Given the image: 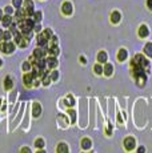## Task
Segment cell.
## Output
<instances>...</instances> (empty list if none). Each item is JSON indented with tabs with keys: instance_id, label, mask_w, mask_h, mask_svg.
<instances>
[{
	"instance_id": "6da1fadb",
	"label": "cell",
	"mask_w": 152,
	"mask_h": 153,
	"mask_svg": "<svg viewBox=\"0 0 152 153\" xmlns=\"http://www.w3.org/2000/svg\"><path fill=\"white\" fill-rule=\"evenodd\" d=\"M18 27H19V31H20V32H22L23 35H24L25 38L30 40L31 33H32L33 27H35V21H33V19H31V18H25L24 20L19 21Z\"/></svg>"
},
{
	"instance_id": "7a4b0ae2",
	"label": "cell",
	"mask_w": 152,
	"mask_h": 153,
	"mask_svg": "<svg viewBox=\"0 0 152 153\" xmlns=\"http://www.w3.org/2000/svg\"><path fill=\"white\" fill-rule=\"evenodd\" d=\"M150 65V63H148V60L144 57L143 55H135L132 61H131V67H136V68H147Z\"/></svg>"
},
{
	"instance_id": "3957f363",
	"label": "cell",
	"mask_w": 152,
	"mask_h": 153,
	"mask_svg": "<svg viewBox=\"0 0 152 153\" xmlns=\"http://www.w3.org/2000/svg\"><path fill=\"white\" fill-rule=\"evenodd\" d=\"M15 48L16 45L15 43H12V41H0V51H1L3 53H5V55H11V53L15 52Z\"/></svg>"
},
{
	"instance_id": "277c9868",
	"label": "cell",
	"mask_w": 152,
	"mask_h": 153,
	"mask_svg": "<svg viewBox=\"0 0 152 153\" xmlns=\"http://www.w3.org/2000/svg\"><path fill=\"white\" fill-rule=\"evenodd\" d=\"M123 145H124L125 151H133L135 148H136V140H135L133 137H125L124 141H123Z\"/></svg>"
},
{
	"instance_id": "5b68a950",
	"label": "cell",
	"mask_w": 152,
	"mask_h": 153,
	"mask_svg": "<svg viewBox=\"0 0 152 153\" xmlns=\"http://www.w3.org/2000/svg\"><path fill=\"white\" fill-rule=\"evenodd\" d=\"M33 80H35V77L32 76V73L31 72H24V75H23V84H24L27 88H31L33 87Z\"/></svg>"
},
{
	"instance_id": "8992f818",
	"label": "cell",
	"mask_w": 152,
	"mask_h": 153,
	"mask_svg": "<svg viewBox=\"0 0 152 153\" xmlns=\"http://www.w3.org/2000/svg\"><path fill=\"white\" fill-rule=\"evenodd\" d=\"M23 4H24V11L27 13V18H31L35 12L33 11V1L32 0H25V1H23Z\"/></svg>"
},
{
	"instance_id": "52a82bcc",
	"label": "cell",
	"mask_w": 152,
	"mask_h": 153,
	"mask_svg": "<svg viewBox=\"0 0 152 153\" xmlns=\"http://www.w3.org/2000/svg\"><path fill=\"white\" fill-rule=\"evenodd\" d=\"M48 52V48L45 47V48H42V47H39V48H36L35 51H33V53H32V56L35 59H43L45 56V53Z\"/></svg>"
},
{
	"instance_id": "ba28073f",
	"label": "cell",
	"mask_w": 152,
	"mask_h": 153,
	"mask_svg": "<svg viewBox=\"0 0 152 153\" xmlns=\"http://www.w3.org/2000/svg\"><path fill=\"white\" fill-rule=\"evenodd\" d=\"M62 12L64 13V15L70 16L71 13L73 12V7H72V4H71L70 1H64V3H63V5H62Z\"/></svg>"
},
{
	"instance_id": "9c48e42d",
	"label": "cell",
	"mask_w": 152,
	"mask_h": 153,
	"mask_svg": "<svg viewBox=\"0 0 152 153\" xmlns=\"http://www.w3.org/2000/svg\"><path fill=\"white\" fill-rule=\"evenodd\" d=\"M13 79H12V76H5L4 77V83H3V87H4V89L5 90H11L13 88Z\"/></svg>"
},
{
	"instance_id": "30bf717a",
	"label": "cell",
	"mask_w": 152,
	"mask_h": 153,
	"mask_svg": "<svg viewBox=\"0 0 152 153\" xmlns=\"http://www.w3.org/2000/svg\"><path fill=\"white\" fill-rule=\"evenodd\" d=\"M40 115H42V105H40V103L38 101H33L32 104V116L33 117H40Z\"/></svg>"
},
{
	"instance_id": "8fae6325",
	"label": "cell",
	"mask_w": 152,
	"mask_h": 153,
	"mask_svg": "<svg viewBox=\"0 0 152 153\" xmlns=\"http://www.w3.org/2000/svg\"><path fill=\"white\" fill-rule=\"evenodd\" d=\"M36 41H38V45H39V47H42V48H45V47L48 45V40L45 39V36L43 35L42 32L38 33V36H36Z\"/></svg>"
},
{
	"instance_id": "7c38bea8",
	"label": "cell",
	"mask_w": 152,
	"mask_h": 153,
	"mask_svg": "<svg viewBox=\"0 0 152 153\" xmlns=\"http://www.w3.org/2000/svg\"><path fill=\"white\" fill-rule=\"evenodd\" d=\"M45 61H47V67L50 68V69H55V68L57 67V64H59L56 56H50V57L45 59Z\"/></svg>"
},
{
	"instance_id": "4fadbf2b",
	"label": "cell",
	"mask_w": 152,
	"mask_h": 153,
	"mask_svg": "<svg viewBox=\"0 0 152 153\" xmlns=\"http://www.w3.org/2000/svg\"><path fill=\"white\" fill-rule=\"evenodd\" d=\"M56 153H70V148H68V144L65 143H59L56 146Z\"/></svg>"
},
{
	"instance_id": "5bb4252c",
	"label": "cell",
	"mask_w": 152,
	"mask_h": 153,
	"mask_svg": "<svg viewBox=\"0 0 152 153\" xmlns=\"http://www.w3.org/2000/svg\"><path fill=\"white\" fill-rule=\"evenodd\" d=\"M15 18L18 21H22L27 18V13H25L24 8H18V11H16V13H15Z\"/></svg>"
},
{
	"instance_id": "9a60e30c",
	"label": "cell",
	"mask_w": 152,
	"mask_h": 153,
	"mask_svg": "<svg viewBox=\"0 0 152 153\" xmlns=\"http://www.w3.org/2000/svg\"><path fill=\"white\" fill-rule=\"evenodd\" d=\"M128 57V52L127 49H124V48H120L119 52H117V60L119 61H125Z\"/></svg>"
},
{
	"instance_id": "2e32d148",
	"label": "cell",
	"mask_w": 152,
	"mask_h": 153,
	"mask_svg": "<svg viewBox=\"0 0 152 153\" xmlns=\"http://www.w3.org/2000/svg\"><path fill=\"white\" fill-rule=\"evenodd\" d=\"M103 73H104L105 76H111L113 73V65L110 63H105L104 67H103Z\"/></svg>"
},
{
	"instance_id": "e0dca14e",
	"label": "cell",
	"mask_w": 152,
	"mask_h": 153,
	"mask_svg": "<svg viewBox=\"0 0 152 153\" xmlns=\"http://www.w3.org/2000/svg\"><path fill=\"white\" fill-rule=\"evenodd\" d=\"M80 145H82V148L84 149V151H88V149H91V146H92V141L88 137H84L82 140V143H80Z\"/></svg>"
},
{
	"instance_id": "ac0fdd59",
	"label": "cell",
	"mask_w": 152,
	"mask_h": 153,
	"mask_svg": "<svg viewBox=\"0 0 152 153\" xmlns=\"http://www.w3.org/2000/svg\"><path fill=\"white\" fill-rule=\"evenodd\" d=\"M107 60H108L107 53H105L104 51H100V52L97 53V63H100V64H105V63H107Z\"/></svg>"
},
{
	"instance_id": "d6986e66",
	"label": "cell",
	"mask_w": 152,
	"mask_h": 153,
	"mask_svg": "<svg viewBox=\"0 0 152 153\" xmlns=\"http://www.w3.org/2000/svg\"><path fill=\"white\" fill-rule=\"evenodd\" d=\"M139 36L140 38H147L148 35H150V29H148V27L147 25H140V28H139Z\"/></svg>"
},
{
	"instance_id": "ffe728a7",
	"label": "cell",
	"mask_w": 152,
	"mask_h": 153,
	"mask_svg": "<svg viewBox=\"0 0 152 153\" xmlns=\"http://www.w3.org/2000/svg\"><path fill=\"white\" fill-rule=\"evenodd\" d=\"M120 19H122V15H120L119 11H113V12L111 13V23L117 24V23L120 21Z\"/></svg>"
},
{
	"instance_id": "44dd1931",
	"label": "cell",
	"mask_w": 152,
	"mask_h": 153,
	"mask_svg": "<svg viewBox=\"0 0 152 153\" xmlns=\"http://www.w3.org/2000/svg\"><path fill=\"white\" fill-rule=\"evenodd\" d=\"M12 16L11 15H5V16H3V19H1V24H3V27H10L11 24H12Z\"/></svg>"
},
{
	"instance_id": "7402d4cb",
	"label": "cell",
	"mask_w": 152,
	"mask_h": 153,
	"mask_svg": "<svg viewBox=\"0 0 152 153\" xmlns=\"http://www.w3.org/2000/svg\"><path fill=\"white\" fill-rule=\"evenodd\" d=\"M51 81H52V80H51L50 75H48V73L45 72L44 75L42 76V84H43V85H44V87H48V85H50V84H51Z\"/></svg>"
},
{
	"instance_id": "603a6c76",
	"label": "cell",
	"mask_w": 152,
	"mask_h": 153,
	"mask_svg": "<svg viewBox=\"0 0 152 153\" xmlns=\"http://www.w3.org/2000/svg\"><path fill=\"white\" fill-rule=\"evenodd\" d=\"M48 53H50L51 56H57L60 53V49L57 45H51L50 48H48Z\"/></svg>"
},
{
	"instance_id": "cb8c5ba5",
	"label": "cell",
	"mask_w": 152,
	"mask_h": 153,
	"mask_svg": "<svg viewBox=\"0 0 152 153\" xmlns=\"http://www.w3.org/2000/svg\"><path fill=\"white\" fill-rule=\"evenodd\" d=\"M144 53L147 57H152V43H147L144 45Z\"/></svg>"
},
{
	"instance_id": "d4e9b609",
	"label": "cell",
	"mask_w": 152,
	"mask_h": 153,
	"mask_svg": "<svg viewBox=\"0 0 152 153\" xmlns=\"http://www.w3.org/2000/svg\"><path fill=\"white\" fill-rule=\"evenodd\" d=\"M22 69L24 71V72H31V69H32V64H31V61H24V63L22 64Z\"/></svg>"
},
{
	"instance_id": "484cf974",
	"label": "cell",
	"mask_w": 152,
	"mask_h": 153,
	"mask_svg": "<svg viewBox=\"0 0 152 153\" xmlns=\"http://www.w3.org/2000/svg\"><path fill=\"white\" fill-rule=\"evenodd\" d=\"M44 145H45V143H44L43 138H36L35 140V148L36 149H43L44 148Z\"/></svg>"
},
{
	"instance_id": "4316f807",
	"label": "cell",
	"mask_w": 152,
	"mask_h": 153,
	"mask_svg": "<svg viewBox=\"0 0 152 153\" xmlns=\"http://www.w3.org/2000/svg\"><path fill=\"white\" fill-rule=\"evenodd\" d=\"M64 103H65V105H67V107H73V105H75V100H73V97L71 95H68L67 97H65Z\"/></svg>"
},
{
	"instance_id": "83f0119b",
	"label": "cell",
	"mask_w": 152,
	"mask_h": 153,
	"mask_svg": "<svg viewBox=\"0 0 152 153\" xmlns=\"http://www.w3.org/2000/svg\"><path fill=\"white\" fill-rule=\"evenodd\" d=\"M93 72L96 73V75H103V65L100 63H97L93 65Z\"/></svg>"
},
{
	"instance_id": "f1b7e54d",
	"label": "cell",
	"mask_w": 152,
	"mask_h": 153,
	"mask_svg": "<svg viewBox=\"0 0 152 153\" xmlns=\"http://www.w3.org/2000/svg\"><path fill=\"white\" fill-rule=\"evenodd\" d=\"M68 115H70V117H71V123L72 124H75L76 123V112L73 109H68Z\"/></svg>"
},
{
	"instance_id": "f546056e",
	"label": "cell",
	"mask_w": 152,
	"mask_h": 153,
	"mask_svg": "<svg viewBox=\"0 0 152 153\" xmlns=\"http://www.w3.org/2000/svg\"><path fill=\"white\" fill-rule=\"evenodd\" d=\"M42 33L45 36V39H47L48 41H50V40H51V38H52V36H53V35H52V31H51L50 28H47V29H44Z\"/></svg>"
},
{
	"instance_id": "4dcf8cb0",
	"label": "cell",
	"mask_w": 152,
	"mask_h": 153,
	"mask_svg": "<svg viewBox=\"0 0 152 153\" xmlns=\"http://www.w3.org/2000/svg\"><path fill=\"white\" fill-rule=\"evenodd\" d=\"M33 21H35V23H40V21H42V12H40V11H38V12H33Z\"/></svg>"
},
{
	"instance_id": "1f68e13d",
	"label": "cell",
	"mask_w": 152,
	"mask_h": 153,
	"mask_svg": "<svg viewBox=\"0 0 152 153\" xmlns=\"http://www.w3.org/2000/svg\"><path fill=\"white\" fill-rule=\"evenodd\" d=\"M11 39H12V33H11V31H4V38H3V40L10 41Z\"/></svg>"
},
{
	"instance_id": "d6a6232c",
	"label": "cell",
	"mask_w": 152,
	"mask_h": 153,
	"mask_svg": "<svg viewBox=\"0 0 152 153\" xmlns=\"http://www.w3.org/2000/svg\"><path fill=\"white\" fill-rule=\"evenodd\" d=\"M50 77H51L52 81H57V79H59V72H57V71H52L51 75H50Z\"/></svg>"
},
{
	"instance_id": "836d02e7",
	"label": "cell",
	"mask_w": 152,
	"mask_h": 153,
	"mask_svg": "<svg viewBox=\"0 0 152 153\" xmlns=\"http://www.w3.org/2000/svg\"><path fill=\"white\" fill-rule=\"evenodd\" d=\"M12 5L18 10V8H22L23 5V0H12Z\"/></svg>"
},
{
	"instance_id": "e575fe53",
	"label": "cell",
	"mask_w": 152,
	"mask_h": 153,
	"mask_svg": "<svg viewBox=\"0 0 152 153\" xmlns=\"http://www.w3.org/2000/svg\"><path fill=\"white\" fill-rule=\"evenodd\" d=\"M4 11H5V13H7V15H12V13H13V8L10 7V5H8V7H5Z\"/></svg>"
},
{
	"instance_id": "d590c367",
	"label": "cell",
	"mask_w": 152,
	"mask_h": 153,
	"mask_svg": "<svg viewBox=\"0 0 152 153\" xmlns=\"http://www.w3.org/2000/svg\"><path fill=\"white\" fill-rule=\"evenodd\" d=\"M19 153H32V151H31L28 146H23L22 149H20V152Z\"/></svg>"
},
{
	"instance_id": "8d00e7d4",
	"label": "cell",
	"mask_w": 152,
	"mask_h": 153,
	"mask_svg": "<svg viewBox=\"0 0 152 153\" xmlns=\"http://www.w3.org/2000/svg\"><path fill=\"white\" fill-rule=\"evenodd\" d=\"M33 31H35V32H42V25L39 24V23H35V27H33Z\"/></svg>"
},
{
	"instance_id": "74e56055",
	"label": "cell",
	"mask_w": 152,
	"mask_h": 153,
	"mask_svg": "<svg viewBox=\"0 0 152 153\" xmlns=\"http://www.w3.org/2000/svg\"><path fill=\"white\" fill-rule=\"evenodd\" d=\"M40 81H42L40 79H35V80H33V87H39L40 84H42Z\"/></svg>"
},
{
	"instance_id": "f35d334b",
	"label": "cell",
	"mask_w": 152,
	"mask_h": 153,
	"mask_svg": "<svg viewBox=\"0 0 152 153\" xmlns=\"http://www.w3.org/2000/svg\"><path fill=\"white\" fill-rule=\"evenodd\" d=\"M137 153H145V148L144 146H139L137 148Z\"/></svg>"
},
{
	"instance_id": "ab89813d",
	"label": "cell",
	"mask_w": 152,
	"mask_h": 153,
	"mask_svg": "<svg viewBox=\"0 0 152 153\" xmlns=\"http://www.w3.org/2000/svg\"><path fill=\"white\" fill-rule=\"evenodd\" d=\"M3 38H4V31L0 28V41H3Z\"/></svg>"
},
{
	"instance_id": "60d3db41",
	"label": "cell",
	"mask_w": 152,
	"mask_h": 153,
	"mask_svg": "<svg viewBox=\"0 0 152 153\" xmlns=\"http://www.w3.org/2000/svg\"><path fill=\"white\" fill-rule=\"evenodd\" d=\"M147 7L152 11V0H147Z\"/></svg>"
},
{
	"instance_id": "b9f144b4",
	"label": "cell",
	"mask_w": 152,
	"mask_h": 153,
	"mask_svg": "<svg viewBox=\"0 0 152 153\" xmlns=\"http://www.w3.org/2000/svg\"><path fill=\"white\" fill-rule=\"evenodd\" d=\"M80 63H82V64H85V63H87V60H85L84 56H80Z\"/></svg>"
},
{
	"instance_id": "7bdbcfd3",
	"label": "cell",
	"mask_w": 152,
	"mask_h": 153,
	"mask_svg": "<svg viewBox=\"0 0 152 153\" xmlns=\"http://www.w3.org/2000/svg\"><path fill=\"white\" fill-rule=\"evenodd\" d=\"M36 153H47V152H45L44 148H43V149H38V151H36Z\"/></svg>"
},
{
	"instance_id": "ee69618b",
	"label": "cell",
	"mask_w": 152,
	"mask_h": 153,
	"mask_svg": "<svg viewBox=\"0 0 152 153\" xmlns=\"http://www.w3.org/2000/svg\"><path fill=\"white\" fill-rule=\"evenodd\" d=\"M3 16H4V15H3V11L0 10V20H1V19H3Z\"/></svg>"
},
{
	"instance_id": "f6af8a7d",
	"label": "cell",
	"mask_w": 152,
	"mask_h": 153,
	"mask_svg": "<svg viewBox=\"0 0 152 153\" xmlns=\"http://www.w3.org/2000/svg\"><path fill=\"white\" fill-rule=\"evenodd\" d=\"M3 65V60H1V59H0V67H1Z\"/></svg>"
},
{
	"instance_id": "bcb514c9",
	"label": "cell",
	"mask_w": 152,
	"mask_h": 153,
	"mask_svg": "<svg viewBox=\"0 0 152 153\" xmlns=\"http://www.w3.org/2000/svg\"><path fill=\"white\" fill-rule=\"evenodd\" d=\"M83 153H84V152H83Z\"/></svg>"
}]
</instances>
